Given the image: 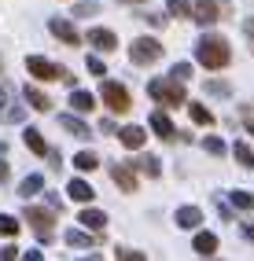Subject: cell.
<instances>
[{
  "mask_svg": "<svg viewBox=\"0 0 254 261\" xmlns=\"http://www.w3.org/2000/svg\"><path fill=\"white\" fill-rule=\"evenodd\" d=\"M232 154H236V162H240L243 169H254V151H250L243 140H236V144H232Z\"/></svg>",
  "mask_w": 254,
  "mask_h": 261,
  "instance_id": "603a6c76",
  "label": "cell"
},
{
  "mask_svg": "<svg viewBox=\"0 0 254 261\" xmlns=\"http://www.w3.org/2000/svg\"><path fill=\"white\" fill-rule=\"evenodd\" d=\"M122 4H144V0H122Z\"/></svg>",
  "mask_w": 254,
  "mask_h": 261,
  "instance_id": "7bdbcfd3",
  "label": "cell"
},
{
  "mask_svg": "<svg viewBox=\"0 0 254 261\" xmlns=\"http://www.w3.org/2000/svg\"><path fill=\"white\" fill-rule=\"evenodd\" d=\"M89 44L96 51H114L118 48V37H114L111 30H89Z\"/></svg>",
  "mask_w": 254,
  "mask_h": 261,
  "instance_id": "7c38bea8",
  "label": "cell"
},
{
  "mask_svg": "<svg viewBox=\"0 0 254 261\" xmlns=\"http://www.w3.org/2000/svg\"><path fill=\"white\" fill-rule=\"evenodd\" d=\"M48 30H52V37H59L63 44H70V48H78L85 37H81V33L74 30V22L70 19H52V22H48Z\"/></svg>",
  "mask_w": 254,
  "mask_h": 261,
  "instance_id": "ba28073f",
  "label": "cell"
},
{
  "mask_svg": "<svg viewBox=\"0 0 254 261\" xmlns=\"http://www.w3.org/2000/svg\"><path fill=\"white\" fill-rule=\"evenodd\" d=\"M22 96H26V103H30L33 111H41V114H44V111H52V99H48L41 89H33V85H26V89H22Z\"/></svg>",
  "mask_w": 254,
  "mask_h": 261,
  "instance_id": "ac0fdd59",
  "label": "cell"
},
{
  "mask_svg": "<svg viewBox=\"0 0 254 261\" xmlns=\"http://www.w3.org/2000/svg\"><path fill=\"white\" fill-rule=\"evenodd\" d=\"M151 129H155L159 140H173V136H177V129H173V121H169L166 111H155V114H151Z\"/></svg>",
  "mask_w": 254,
  "mask_h": 261,
  "instance_id": "30bf717a",
  "label": "cell"
},
{
  "mask_svg": "<svg viewBox=\"0 0 254 261\" xmlns=\"http://www.w3.org/2000/svg\"><path fill=\"white\" fill-rule=\"evenodd\" d=\"M140 19H147L151 26H166V19H162V15H140Z\"/></svg>",
  "mask_w": 254,
  "mask_h": 261,
  "instance_id": "f35d334b",
  "label": "cell"
},
{
  "mask_svg": "<svg viewBox=\"0 0 254 261\" xmlns=\"http://www.w3.org/2000/svg\"><path fill=\"white\" fill-rule=\"evenodd\" d=\"M66 191H70L74 202H92V199H96V188H92L89 180H81V177H74L70 184H66Z\"/></svg>",
  "mask_w": 254,
  "mask_h": 261,
  "instance_id": "8fae6325",
  "label": "cell"
},
{
  "mask_svg": "<svg viewBox=\"0 0 254 261\" xmlns=\"http://www.w3.org/2000/svg\"><path fill=\"white\" fill-rule=\"evenodd\" d=\"M99 96H104V107L111 114H125L133 107V103H129V89L118 85V81H104V85H99Z\"/></svg>",
  "mask_w": 254,
  "mask_h": 261,
  "instance_id": "277c9868",
  "label": "cell"
},
{
  "mask_svg": "<svg viewBox=\"0 0 254 261\" xmlns=\"http://www.w3.org/2000/svg\"><path fill=\"white\" fill-rule=\"evenodd\" d=\"M8 177H11V169H8V162H0V184H4Z\"/></svg>",
  "mask_w": 254,
  "mask_h": 261,
  "instance_id": "60d3db41",
  "label": "cell"
},
{
  "mask_svg": "<svg viewBox=\"0 0 254 261\" xmlns=\"http://www.w3.org/2000/svg\"><path fill=\"white\" fill-rule=\"evenodd\" d=\"M207 92H214V96H228L232 89H228L225 81H207Z\"/></svg>",
  "mask_w": 254,
  "mask_h": 261,
  "instance_id": "d6a6232c",
  "label": "cell"
},
{
  "mask_svg": "<svg viewBox=\"0 0 254 261\" xmlns=\"http://www.w3.org/2000/svg\"><path fill=\"white\" fill-rule=\"evenodd\" d=\"M22 221L37 232L41 243H52V239H56V217H52V210H41V206H30V202H26Z\"/></svg>",
  "mask_w": 254,
  "mask_h": 261,
  "instance_id": "3957f363",
  "label": "cell"
},
{
  "mask_svg": "<svg viewBox=\"0 0 254 261\" xmlns=\"http://www.w3.org/2000/svg\"><path fill=\"white\" fill-rule=\"evenodd\" d=\"M89 74H96V77H99V74H107V70H104V63H99L96 56H89Z\"/></svg>",
  "mask_w": 254,
  "mask_h": 261,
  "instance_id": "e575fe53",
  "label": "cell"
},
{
  "mask_svg": "<svg viewBox=\"0 0 254 261\" xmlns=\"http://www.w3.org/2000/svg\"><path fill=\"white\" fill-rule=\"evenodd\" d=\"M188 114H192L195 125H214V114H210V107H202V103H188Z\"/></svg>",
  "mask_w": 254,
  "mask_h": 261,
  "instance_id": "cb8c5ba5",
  "label": "cell"
},
{
  "mask_svg": "<svg viewBox=\"0 0 254 261\" xmlns=\"http://www.w3.org/2000/svg\"><path fill=\"white\" fill-rule=\"evenodd\" d=\"M166 8H169V15H181V19H192V11H195L192 0H166Z\"/></svg>",
  "mask_w": 254,
  "mask_h": 261,
  "instance_id": "d4e9b609",
  "label": "cell"
},
{
  "mask_svg": "<svg viewBox=\"0 0 254 261\" xmlns=\"http://www.w3.org/2000/svg\"><path fill=\"white\" fill-rule=\"evenodd\" d=\"M247 133H250V136H254V121H247Z\"/></svg>",
  "mask_w": 254,
  "mask_h": 261,
  "instance_id": "b9f144b4",
  "label": "cell"
},
{
  "mask_svg": "<svg viewBox=\"0 0 254 261\" xmlns=\"http://www.w3.org/2000/svg\"><path fill=\"white\" fill-rule=\"evenodd\" d=\"M240 232H243V239H250V243H254V224H243Z\"/></svg>",
  "mask_w": 254,
  "mask_h": 261,
  "instance_id": "ab89813d",
  "label": "cell"
},
{
  "mask_svg": "<svg viewBox=\"0 0 254 261\" xmlns=\"http://www.w3.org/2000/svg\"><path fill=\"white\" fill-rule=\"evenodd\" d=\"M111 180H114L118 188H122V191H137V188H140L133 162H114V166H111Z\"/></svg>",
  "mask_w": 254,
  "mask_h": 261,
  "instance_id": "52a82bcc",
  "label": "cell"
},
{
  "mask_svg": "<svg viewBox=\"0 0 254 261\" xmlns=\"http://www.w3.org/2000/svg\"><path fill=\"white\" fill-rule=\"evenodd\" d=\"M169 74H173V77H181V81H188V77H192V63H177Z\"/></svg>",
  "mask_w": 254,
  "mask_h": 261,
  "instance_id": "1f68e13d",
  "label": "cell"
},
{
  "mask_svg": "<svg viewBox=\"0 0 254 261\" xmlns=\"http://www.w3.org/2000/svg\"><path fill=\"white\" fill-rule=\"evenodd\" d=\"M129 162H133L137 173H144V177H159V173H162V166H159L155 154H137V159H129Z\"/></svg>",
  "mask_w": 254,
  "mask_h": 261,
  "instance_id": "9a60e30c",
  "label": "cell"
},
{
  "mask_svg": "<svg viewBox=\"0 0 254 261\" xmlns=\"http://www.w3.org/2000/svg\"><path fill=\"white\" fill-rule=\"evenodd\" d=\"M173 221H177V228H199L202 210H195V206H181V210L173 214Z\"/></svg>",
  "mask_w": 254,
  "mask_h": 261,
  "instance_id": "e0dca14e",
  "label": "cell"
},
{
  "mask_svg": "<svg viewBox=\"0 0 254 261\" xmlns=\"http://www.w3.org/2000/svg\"><path fill=\"white\" fill-rule=\"evenodd\" d=\"M195 59L207 66V70H225L232 63V48L225 37H217V33H207V37H199L195 44Z\"/></svg>",
  "mask_w": 254,
  "mask_h": 261,
  "instance_id": "6da1fadb",
  "label": "cell"
},
{
  "mask_svg": "<svg viewBox=\"0 0 254 261\" xmlns=\"http://www.w3.org/2000/svg\"><path fill=\"white\" fill-rule=\"evenodd\" d=\"M114 257H122V261H147V254H140V250H114Z\"/></svg>",
  "mask_w": 254,
  "mask_h": 261,
  "instance_id": "4dcf8cb0",
  "label": "cell"
},
{
  "mask_svg": "<svg viewBox=\"0 0 254 261\" xmlns=\"http://www.w3.org/2000/svg\"><path fill=\"white\" fill-rule=\"evenodd\" d=\"M118 136H122V144H125L129 151H140L144 140H147V133H144L140 125H125V129H118Z\"/></svg>",
  "mask_w": 254,
  "mask_h": 261,
  "instance_id": "5bb4252c",
  "label": "cell"
},
{
  "mask_svg": "<svg viewBox=\"0 0 254 261\" xmlns=\"http://www.w3.org/2000/svg\"><path fill=\"white\" fill-rule=\"evenodd\" d=\"M195 254L199 257H214L217 254V236L214 232H199L195 236Z\"/></svg>",
  "mask_w": 254,
  "mask_h": 261,
  "instance_id": "d6986e66",
  "label": "cell"
},
{
  "mask_svg": "<svg viewBox=\"0 0 254 261\" xmlns=\"http://www.w3.org/2000/svg\"><path fill=\"white\" fill-rule=\"evenodd\" d=\"M70 107H74V114H92L96 96L85 92V89H70Z\"/></svg>",
  "mask_w": 254,
  "mask_h": 261,
  "instance_id": "4fadbf2b",
  "label": "cell"
},
{
  "mask_svg": "<svg viewBox=\"0 0 254 261\" xmlns=\"http://www.w3.org/2000/svg\"><path fill=\"white\" fill-rule=\"evenodd\" d=\"M74 166H78L81 173H92V169L99 166V159H96L92 151H78V154H74Z\"/></svg>",
  "mask_w": 254,
  "mask_h": 261,
  "instance_id": "484cf974",
  "label": "cell"
},
{
  "mask_svg": "<svg viewBox=\"0 0 254 261\" xmlns=\"http://www.w3.org/2000/svg\"><path fill=\"white\" fill-rule=\"evenodd\" d=\"M232 206L236 210H254V195L250 191H232Z\"/></svg>",
  "mask_w": 254,
  "mask_h": 261,
  "instance_id": "f1b7e54d",
  "label": "cell"
},
{
  "mask_svg": "<svg viewBox=\"0 0 254 261\" xmlns=\"http://www.w3.org/2000/svg\"><path fill=\"white\" fill-rule=\"evenodd\" d=\"M63 239H66V243H70V247H89V243H92V236H89V228H85V232H81V228H70V232H66Z\"/></svg>",
  "mask_w": 254,
  "mask_h": 261,
  "instance_id": "83f0119b",
  "label": "cell"
},
{
  "mask_svg": "<svg viewBox=\"0 0 254 261\" xmlns=\"http://www.w3.org/2000/svg\"><path fill=\"white\" fill-rule=\"evenodd\" d=\"M8 111V85H0V114Z\"/></svg>",
  "mask_w": 254,
  "mask_h": 261,
  "instance_id": "74e56055",
  "label": "cell"
},
{
  "mask_svg": "<svg viewBox=\"0 0 254 261\" xmlns=\"http://www.w3.org/2000/svg\"><path fill=\"white\" fill-rule=\"evenodd\" d=\"M81 228H89V232H104L107 228V214L104 210H81Z\"/></svg>",
  "mask_w": 254,
  "mask_h": 261,
  "instance_id": "2e32d148",
  "label": "cell"
},
{
  "mask_svg": "<svg viewBox=\"0 0 254 261\" xmlns=\"http://www.w3.org/2000/svg\"><path fill=\"white\" fill-rule=\"evenodd\" d=\"M96 11H99V8L92 4V0H89V4H78V8H74V15H78V19H89V15H96Z\"/></svg>",
  "mask_w": 254,
  "mask_h": 261,
  "instance_id": "836d02e7",
  "label": "cell"
},
{
  "mask_svg": "<svg viewBox=\"0 0 254 261\" xmlns=\"http://www.w3.org/2000/svg\"><path fill=\"white\" fill-rule=\"evenodd\" d=\"M129 59L137 63V66H151V63L162 59V44L155 37H137V41L129 44Z\"/></svg>",
  "mask_w": 254,
  "mask_h": 261,
  "instance_id": "5b68a950",
  "label": "cell"
},
{
  "mask_svg": "<svg viewBox=\"0 0 254 261\" xmlns=\"http://www.w3.org/2000/svg\"><path fill=\"white\" fill-rule=\"evenodd\" d=\"M147 96L162 103V107H181V103H188V96H184V81L181 77H155V81H147Z\"/></svg>",
  "mask_w": 254,
  "mask_h": 261,
  "instance_id": "7a4b0ae2",
  "label": "cell"
},
{
  "mask_svg": "<svg viewBox=\"0 0 254 261\" xmlns=\"http://www.w3.org/2000/svg\"><path fill=\"white\" fill-rule=\"evenodd\" d=\"M192 19H195L199 26H214L217 19H221V11H217V0H195Z\"/></svg>",
  "mask_w": 254,
  "mask_h": 261,
  "instance_id": "9c48e42d",
  "label": "cell"
},
{
  "mask_svg": "<svg viewBox=\"0 0 254 261\" xmlns=\"http://www.w3.org/2000/svg\"><path fill=\"white\" fill-rule=\"evenodd\" d=\"M22 140H26V147H30L33 154H52V151H48V144H44V136H41L37 129H26Z\"/></svg>",
  "mask_w": 254,
  "mask_h": 261,
  "instance_id": "7402d4cb",
  "label": "cell"
},
{
  "mask_svg": "<svg viewBox=\"0 0 254 261\" xmlns=\"http://www.w3.org/2000/svg\"><path fill=\"white\" fill-rule=\"evenodd\" d=\"M243 33H247V41H250V48H254V19H243Z\"/></svg>",
  "mask_w": 254,
  "mask_h": 261,
  "instance_id": "d590c367",
  "label": "cell"
},
{
  "mask_svg": "<svg viewBox=\"0 0 254 261\" xmlns=\"http://www.w3.org/2000/svg\"><path fill=\"white\" fill-rule=\"evenodd\" d=\"M19 228H22V224H19V217H11V214H0V236H19Z\"/></svg>",
  "mask_w": 254,
  "mask_h": 261,
  "instance_id": "4316f807",
  "label": "cell"
},
{
  "mask_svg": "<svg viewBox=\"0 0 254 261\" xmlns=\"http://www.w3.org/2000/svg\"><path fill=\"white\" fill-rule=\"evenodd\" d=\"M59 125L70 133V136H78V140H85V136H89V125H85L81 118H74V114H59Z\"/></svg>",
  "mask_w": 254,
  "mask_h": 261,
  "instance_id": "ffe728a7",
  "label": "cell"
},
{
  "mask_svg": "<svg viewBox=\"0 0 254 261\" xmlns=\"http://www.w3.org/2000/svg\"><path fill=\"white\" fill-rule=\"evenodd\" d=\"M202 147H207V151L214 154V159H221V154L228 151V147H225L221 140H217V136H202Z\"/></svg>",
  "mask_w": 254,
  "mask_h": 261,
  "instance_id": "f546056e",
  "label": "cell"
},
{
  "mask_svg": "<svg viewBox=\"0 0 254 261\" xmlns=\"http://www.w3.org/2000/svg\"><path fill=\"white\" fill-rule=\"evenodd\" d=\"M26 70H30V77H37V81H63V77H66L63 66L48 63L44 56H30V59H26Z\"/></svg>",
  "mask_w": 254,
  "mask_h": 261,
  "instance_id": "8992f818",
  "label": "cell"
},
{
  "mask_svg": "<svg viewBox=\"0 0 254 261\" xmlns=\"http://www.w3.org/2000/svg\"><path fill=\"white\" fill-rule=\"evenodd\" d=\"M41 188H44V177H41V173H30V177H26V180L19 184V195H22V199L30 202L33 195H41Z\"/></svg>",
  "mask_w": 254,
  "mask_h": 261,
  "instance_id": "44dd1931",
  "label": "cell"
},
{
  "mask_svg": "<svg viewBox=\"0 0 254 261\" xmlns=\"http://www.w3.org/2000/svg\"><path fill=\"white\" fill-rule=\"evenodd\" d=\"M0 257L11 261V257H22V250H19V247H4V250H0Z\"/></svg>",
  "mask_w": 254,
  "mask_h": 261,
  "instance_id": "8d00e7d4",
  "label": "cell"
}]
</instances>
